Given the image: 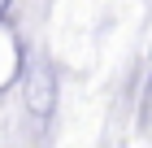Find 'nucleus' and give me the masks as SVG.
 Wrapping results in <instances>:
<instances>
[{
	"label": "nucleus",
	"instance_id": "obj_1",
	"mask_svg": "<svg viewBox=\"0 0 152 148\" xmlns=\"http://www.w3.org/2000/svg\"><path fill=\"white\" fill-rule=\"evenodd\" d=\"M26 109L39 122H48L52 109H57V74H52L48 61H35V66L26 70Z\"/></svg>",
	"mask_w": 152,
	"mask_h": 148
},
{
	"label": "nucleus",
	"instance_id": "obj_2",
	"mask_svg": "<svg viewBox=\"0 0 152 148\" xmlns=\"http://www.w3.org/2000/svg\"><path fill=\"white\" fill-rule=\"evenodd\" d=\"M152 122V74L143 79V100H139V126Z\"/></svg>",
	"mask_w": 152,
	"mask_h": 148
}]
</instances>
